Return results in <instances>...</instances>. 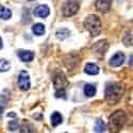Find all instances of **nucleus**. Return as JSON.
<instances>
[{
  "mask_svg": "<svg viewBox=\"0 0 133 133\" xmlns=\"http://www.w3.org/2000/svg\"><path fill=\"white\" fill-rule=\"evenodd\" d=\"M69 35H70V31L68 29H66V28H61L57 31V33H55V36H57V38L59 41H64Z\"/></svg>",
  "mask_w": 133,
  "mask_h": 133,
  "instance_id": "ddd939ff",
  "label": "nucleus"
},
{
  "mask_svg": "<svg viewBox=\"0 0 133 133\" xmlns=\"http://www.w3.org/2000/svg\"><path fill=\"white\" fill-rule=\"evenodd\" d=\"M11 17H12V11L0 4V18H2L4 20H8Z\"/></svg>",
  "mask_w": 133,
  "mask_h": 133,
  "instance_id": "4468645a",
  "label": "nucleus"
},
{
  "mask_svg": "<svg viewBox=\"0 0 133 133\" xmlns=\"http://www.w3.org/2000/svg\"><path fill=\"white\" fill-rule=\"evenodd\" d=\"M18 57L23 62H31L34 59V53L30 50H23L18 52Z\"/></svg>",
  "mask_w": 133,
  "mask_h": 133,
  "instance_id": "9b49d317",
  "label": "nucleus"
},
{
  "mask_svg": "<svg viewBox=\"0 0 133 133\" xmlns=\"http://www.w3.org/2000/svg\"><path fill=\"white\" fill-rule=\"evenodd\" d=\"M16 114L15 113H8V117H15Z\"/></svg>",
  "mask_w": 133,
  "mask_h": 133,
  "instance_id": "4be33fe9",
  "label": "nucleus"
},
{
  "mask_svg": "<svg viewBox=\"0 0 133 133\" xmlns=\"http://www.w3.org/2000/svg\"><path fill=\"white\" fill-rule=\"evenodd\" d=\"M127 121V115L124 111L118 110L110 116L109 119V130L111 132H119L124 128Z\"/></svg>",
  "mask_w": 133,
  "mask_h": 133,
  "instance_id": "f03ea898",
  "label": "nucleus"
},
{
  "mask_svg": "<svg viewBox=\"0 0 133 133\" xmlns=\"http://www.w3.org/2000/svg\"><path fill=\"white\" fill-rule=\"evenodd\" d=\"M84 94L87 97H93L96 95V87L92 84H85L84 85Z\"/></svg>",
  "mask_w": 133,
  "mask_h": 133,
  "instance_id": "f3484780",
  "label": "nucleus"
},
{
  "mask_svg": "<svg viewBox=\"0 0 133 133\" xmlns=\"http://www.w3.org/2000/svg\"><path fill=\"white\" fill-rule=\"evenodd\" d=\"M49 8L45 4H41L37 8H35V10L33 11V14H34L36 17H41V18H46L49 16Z\"/></svg>",
  "mask_w": 133,
  "mask_h": 133,
  "instance_id": "1a4fd4ad",
  "label": "nucleus"
},
{
  "mask_svg": "<svg viewBox=\"0 0 133 133\" xmlns=\"http://www.w3.org/2000/svg\"><path fill=\"white\" fill-rule=\"evenodd\" d=\"M84 28L90 32V34L92 37H95L97 35H99V33L101 32V21L99 19V17L97 15L91 14L88 15L85 20H84Z\"/></svg>",
  "mask_w": 133,
  "mask_h": 133,
  "instance_id": "7ed1b4c3",
  "label": "nucleus"
},
{
  "mask_svg": "<svg viewBox=\"0 0 133 133\" xmlns=\"http://www.w3.org/2000/svg\"><path fill=\"white\" fill-rule=\"evenodd\" d=\"M79 11V3L76 0H68L64 5H63V15L65 17H70L77 14Z\"/></svg>",
  "mask_w": 133,
  "mask_h": 133,
  "instance_id": "39448f33",
  "label": "nucleus"
},
{
  "mask_svg": "<svg viewBox=\"0 0 133 133\" xmlns=\"http://www.w3.org/2000/svg\"><path fill=\"white\" fill-rule=\"evenodd\" d=\"M107 129V126L104 124V121L102 119H97L96 120V125H95V128H94V131L95 132H104Z\"/></svg>",
  "mask_w": 133,
  "mask_h": 133,
  "instance_id": "a211bd4d",
  "label": "nucleus"
},
{
  "mask_svg": "<svg viewBox=\"0 0 133 133\" xmlns=\"http://www.w3.org/2000/svg\"><path fill=\"white\" fill-rule=\"evenodd\" d=\"M84 71L87 75H98L99 74V67H98V65H96V64L88 63V64L85 65Z\"/></svg>",
  "mask_w": 133,
  "mask_h": 133,
  "instance_id": "f8f14e48",
  "label": "nucleus"
},
{
  "mask_svg": "<svg viewBox=\"0 0 133 133\" xmlns=\"http://www.w3.org/2000/svg\"><path fill=\"white\" fill-rule=\"evenodd\" d=\"M11 68V64L9 61L2 59V60H0V71H2V72H5L8 70H10Z\"/></svg>",
  "mask_w": 133,
  "mask_h": 133,
  "instance_id": "6ab92c4d",
  "label": "nucleus"
},
{
  "mask_svg": "<svg viewBox=\"0 0 133 133\" xmlns=\"http://www.w3.org/2000/svg\"><path fill=\"white\" fill-rule=\"evenodd\" d=\"M112 1H113V0H96L95 6H96V9L99 11V12L107 13V12H109V10L111 9Z\"/></svg>",
  "mask_w": 133,
  "mask_h": 133,
  "instance_id": "6e6552de",
  "label": "nucleus"
},
{
  "mask_svg": "<svg viewBox=\"0 0 133 133\" xmlns=\"http://www.w3.org/2000/svg\"><path fill=\"white\" fill-rule=\"evenodd\" d=\"M68 85L67 80L62 72H58L54 77V87H55V97L65 98V88Z\"/></svg>",
  "mask_w": 133,
  "mask_h": 133,
  "instance_id": "20e7f679",
  "label": "nucleus"
},
{
  "mask_svg": "<svg viewBox=\"0 0 133 133\" xmlns=\"http://www.w3.org/2000/svg\"><path fill=\"white\" fill-rule=\"evenodd\" d=\"M17 83H18V87L20 88L21 91H28L30 88V86H31L29 74L27 71H25V70H21L19 76H18Z\"/></svg>",
  "mask_w": 133,
  "mask_h": 133,
  "instance_id": "0eeeda50",
  "label": "nucleus"
},
{
  "mask_svg": "<svg viewBox=\"0 0 133 133\" xmlns=\"http://www.w3.org/2000/svg\"><path fill=\"white\" fill-rule=\"evenodd\" d=\"M3 108H4V105H2V107H1V104H0V117H1V115H2V111H3Z\"/></svg>",
  "mask_w": 133,
  "mask_h": 133,
  "instance_id": "5701e85b",
  "label": "nucleus"
},
{
  "mask_svg": "<svg viewBox=\"0 0 133 133\" xmlns=\"http://www.w3.org/2000/svg\"><path fill=\"white\" fill-rule=\"evenodd\" d=\"M109 49V43L105 39H101L96 42L93 47H92V51L94 54H96L97 57H103V55L107 53Z\"/></svg>",
  "mask_w": 133,
  "mask_h": 133,
  "instance_id": "423d86ee",
  "label": "nucleus"
},
{
  "mask_svg": "<svg viewBox=\"0 0 133 133\" xmlns=\"http://www.w3.org/2000/svg\"><path fill=\"white\" fill-rule=\"evenodd\" d=\"M124 44L127 47H131L132 46V32L131 31H127L126 34L124 36Z\"/></svg>",
  "mask_w": 133,
  "mask_h": 133,
  "instance_id": "aec40b11",
  "label": "nucleus"
},
{
  "mask_svg": "<svg viewBox=\"0 0 133 133\" xmlns=\"http://www.w3.org/2000/svg\"><path fill=\"white\" fill-rule=\"evenodd\" d=\"M125 62V54L123 52H117L116 54H114L110 60V65L113 66V67H118V66L123 65V63Z\"/></svg>",
  "mask_w": 133,
  "mask_h": 133,
  "instance_id": "9d476101",
  "label": "nucleus"
},
{
  "mask_svg": "<svg viewBox=\"0 0 133 133\" xmlns=\"http://www.w3.org/2000/svg\"><path fill=\"white\" fill-rule=\"evenodd\" d=\"M29 1H33V0H29Z\"/></svg>",
  "mask_w": 133,
  "mask_h": 133,
  "instance_id": "393cba45",
  "label": "nucleus"
},
{
  "mask_svg": "<svg viewBox=\"0 0 133 133\" xmlns=\"http://www.w3.org/2000/svg\"><path fill=\"white\" fill-rule=\"evenodd\" d=\"M125 93V85L123 82L112 81L108 82L104 90V98L109 102V104L114 105L119 102V100L124 96Z\"/></svg>",
  "mask_w": 133,
  "mask_h": 133,
  "instance_id": "f257e3e1",
  "label": "nucleus"
},
{
  "mask_svg": "<svg viewBox=\"0 0 133 133\" xmlns=\"http://www.w3.org/2000/svg\"><path fill=\"white\" fill-rule=\"evenodd\" d=\"M19 125H18V121L17 120H11L9 123V130L10 131H16L18 129Z\"/></svg>",
  "mask_w": 133,
  "mask_h": 133,
  "instance_id": "412c9836",
  "label": "nucleus"
},
{
  "mask_svg": "<svg viewBox=\"0 0 133 133\" xmlns=\"http://www.w3.org/2000/svg\"><path fill=\"white\" fill-rule=\"evenodd\" d=\"M32 32L34 33L35 35L41 36L45 33V26H44L43 24H35L32 27Z\"/></svg>",
  "mask_w": 133,
  "mask_h": 133,
  "instance_id": "dca6fc26",
  "label": "nucleus"
},
{
  "mask_svg": "<svg viewBox=\"0 0 133 133\" xmlns=\"http://www.w3.org/2000/svg\"><path fill=\"white\" fill-rule=\"evenodd\" d=\"M63 121V117L59 112H54L51 115V125L53 127H58L60 124H62Z\"/></svg>",
  "mask_w": 133,
  "mask_h": 133,
  "instance_id": "2eb2a0df",
  "label": "nucleus"
},
{
  "mask_svg": "<svg viewBox=\"0 0 133 133\" xmlns=\"http://www.w3.org/2000/svg\"><path fill=\"white\" fill-rule=\"evenodd\" d=\"M2 47H3V44H2V39L0 38V49H1Z\"/></svg>",
  "mask_w": 133,
  "mask_h": 133,
  "instance_id": "b1692460",
  "label": "nucleus"
}]
</instances>
